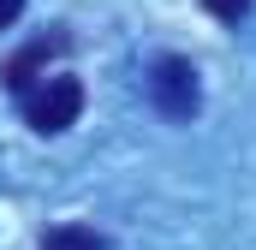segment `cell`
<instances>
[{
	"label": "cell",
	"instance_id": "cell-5",
	"mask_svg": "<svg viewBox=\"0 0 256 250\" xmlns=\"http://www.w3.org/2000/svg\"><path fill=\"white\" fill-rule=\"evenodd\" d=\"M202 6H208V12H214V18H220V24H238V18H244V12H250L256 0H202Z\"/></svg>",
	"mask_w": 256,
	"mask_h": 250
},
{
	"label": "cell",
	"instance_id": "cell-3",
	"mask_svg": "<svg viewBox=\"0 0 256 250\" xmlns=\"http://www.w3.org/2000/svg\"><path fill=\"white\" fill-rule=\"evenodd\" d=\"M54 54H66V36H60V30H54V36H36L30 48H18L12 60L0 66V84H6L12 96H30V90L48 78V60H54Z\"/></svg>",
	"mask_w": 256,
	"mask_h": 250
},
{
	"label": "cell",
	"instance_id": "cell-1",
	"mask_svg": "<svg viewBox=\"0 0 256 250\" xmlns=\"http://www.w3.org/2000/svg\"><path fill=\"white\" fill-rule=\"evenodd\" d=\"M149 102H155V114L173 125H185L202 108V84H196V66L179 60V54H161V60L149 66Z\"/></svg>",
	"mask_w": 256,
	"mask_h": 250
},
{
	"label": "cell",
	"instance_id": "cell-4",
	"mask_svg": "<svg viewBox=\"0 0 256 250\" xmlns=\"http://www.w3.org/2000/svg\"><path fill=\"white\" fill-rule=\"evenodd\" d=\"M42 250H108V238H102L96 226L66 220V226H54V232H42Z\"/></svg>",
	"mask_w": 256,
	"mask_h": 250
},
{
	"label": "cell",
	"instance_id": "cell-6",
	"mask_svg": "<svg viewBox=\"0 0 256 250\" xmlns=\"http://www.w3.org/2000/svg\"><path fill=\"white\" fill-rule=\"evenodd\" d=\"M18 12H24V0H0V30H12V24H18Z\"/></svg>",
	"mask_w": 256,
	"mask_h": 250
},
{
	"label": "cell",
	"instance_id": "cell-2",
	"mask_svg": "<svg viewBox=\"0 0 256 250\" xmlns=\"http://www.w3.org/2000/svg\"><path fill=\"white\" fill-rule=\"evenodd\" d=\"M24 102V120H30V131H42V137H54V131H66V125H78V114H84V84L72 78V72H54V78H42L30 96H18Z\"/></svg>",
	"mask_w": 256,
	"mask_h": 250
}]
</instances>
